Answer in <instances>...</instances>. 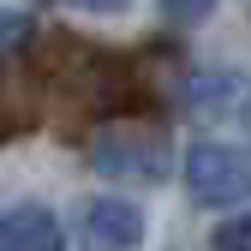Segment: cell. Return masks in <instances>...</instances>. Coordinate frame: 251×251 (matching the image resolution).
<instances>
[{"label":"cell","mask_w":251,"mask_h":251,"mask_svg":"<svg viewBox=\"0 0 251 251\" xmlns=\"http://www.w3.org/2000/svg\"><path fill=\"white\" fill-rule=\"evenodd\" d=\"M72 6H84V12H120V6H132V0H72Z\"/></svg>","instance_id":"8"},{"label":"cell","mask_w":251,"mask_h":251,"mask_svg":"<svg viewBox=\"0 0 251 251\" xmlns=\"http://www.w3.org/2000/svg\"><path fill=\"white\" fill-rule=\"evenodd\" d=\"M18 42H30V18H18V12H0V54H12Z\"/></svg>","instance_id":"7"},{"label":"cell","mask_w":251,"mask_h":251,"mask_svg":"<svg viewBox=\"0 0 251 251\" xmlns=\"http://www.w3.org/2000/svg\"><path fill=\"white\" fill-rule=\"evenodd\" d=\"M0 227L12 233L18 251H60V222H54L42 203H18V209H6V215H0Z\"/></svg>","instance_id":"4"},{"label":"cell","mask_w":251,"mask_h":251,"mask_svg":"<svg viewBox=\"0 0 251 251\" xmlns=\"http://www.w3.org/2000/svg\"><path fill=\"white\" fill-rule=\"evenodd\" d=\"M168 6V18H179V24H203L209 12H215V0H162Z\"/></svg>","instance_id":"6"},{"label":"cell","mask_w":251,"mask_h":251,"mask_svg":"<svg viewBox=\"0 0 251 251\" xmlns=\"http://www.w3.org/2000/svg\"><path fill=\"white\" fill-rule=\"evenodd\" d=\"M78 227H84V245L90 251H132L144 239V215L126 198H90Z\"/></svg>","instance_id":"3"},{"label":"cell","mask_w":251,"mask_h":251,"mask_svg":"<svg viewBox=\"0 0 251 251\" xmlns=\"http://www.w3.org/2000/svg\"><path fill=\"white\" fill-rule=\"evenodd\" d=\"M90 168L114 185H155L168 168H174V150L162 132H138V126H126V132H108L96 150H90Z\"/></svg>","instance_id":"1"},{"label":"cell","mask_w":251,"mask_h":251,"mask_svg":"<svg viewBox=\"0 0 251 251\" xmlns=\"http://www.w3.org/2000/svg\"><path fill=\"white\" fill-rule=\"evenodd\" d=\"M0 251H18V245H12V233H6V227H0Z\"/></svg>","instance_id":"9"},{"label":"cell","mask_w":251,"mask_h":251,"mask_svg":"<svg viewBox=\"0 0 251 251\" xmlns=\"http://www.w3.org/2000/svg\"><path fill=\"white\" fill-rule=\"evenodd\" d=\"M185 185H192L198 203H233V198H251V150L239 144H192L185 150Z\"/></svg>","instance_id":"2"},{"label":"cell","mask_w":251,"mask_h":251,"mask_svg":"<svg viewBox=\"0 0 251 251\" xmlns=\"http://www.w3.org/2000/svg\"><path fill=\"white\" fill-rule=\"evenodd\" d=\"M209 245L215 251H251V209L245 215H227V222L209 233Z\"/></svg>","instance_id":"5"}]
</instances>
